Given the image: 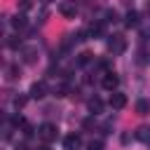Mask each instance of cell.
Instances as JSON below:
<instances>
[{"label":"cell","mask_w":150,"mask_h":150,"mask_svg":"<svg viewBox=\"0 0 150 150\" xmlns=\"http://www.w3.org/2000/svg\"><path fill=\"white\" fill-rule=\"evenodd\" d=\"M124 49H127V38H124V35H110V38H108V52L122 54Z\"/></svg>","instance_id":"cell-1"},{"label":"cell","mask_w":150,"mask_h":150,"mask_svg":"<svg viewBox=\"0 0 150 150\" xmlns=\"http://www.w3.org/2000/svg\"><path fill=\"white\" fill-rule=\"evenodd\" d=\"M38 136L45 141V143H52V141H56V136H59V129H56V124H42L40 129H38Z\"/></svg>","instance_id":"cell-2"},{"label":"cell","mask_w":150,"mask_h":150,"mask_svg":"<svg viewBox=\"0 0 150 150\" xmlns=\"http://www.w3.org/2000/svg\"><path fill=\"white\" fill-rule=\"evenodd\" d=\"M82 148V138L80 134H68L63 138V150H80Z\"/></svg>","instance_id":"cell-3"},{"label":"cell","mask_w":150,"mask_h":150,"mask_svg":"<svg viewBox=\"0 0 150 150\" xmlns=\"http://www.w3.org/2000/svg\"><path fill=\"white\" fill-rule=\"evenodd\" d=\"M101 84H103V89L115 91V89H117V84H120V77H117L115 73H105V75H103V80H101Z\"/></svg>","instance_id":"cell-4"},{"label":"cell","mask_w":150,"mask_h":150,"mask_svg":"<svg viewBox=\"0 0 150 150\" xmlns=\"http://www.w3.org/2000/svg\"><path fill=\"white\" fill-rule=\"evenodd\" d=\"M124 105H127V96H124V94H120V91H112V94H110V108L122 110Z\"/></svg>","instance_id":"cell-5"},{"label":"cell","mask_w":150,"mask_h":150,"mask_svg":"<svg viewBox=\"0 0 150 150\" xmlns=\"http://www.w3.org/2000/svg\"><path fill=\"white\" fill-rule=\"evenodd\" d=\"M59 9H61V14H63L66 19H75V14H77V5H75V0H73V2H63Z\"/></svg>","instance_id":"cell-6"},{"label":"cell","mask_w":150,"mask_h":150,"mask_svg":"<svg viewBox=\"0 0 150 150\" xmlns=\"http://www.w3.org/2000/svg\"><path fill=\"white\" fill-rule=\"evenodd\" d=\"M30 96H33V98H42V96H47V84H45V82H33V87H30Z\"/></svg>","instance_id":"cell-7"},{"label":"cell","mask_w":150,"mask_h":150,"mask_svg":"<svg viewBox=\"0 0 150 150\" xmlns=\"http://www.w3.org/2000/svg\"><path fill=\"white\" fill-rule=\"evenodd\" d=\"M87 108H89V112H91V115H98V112L103 110V101L94 96V98H89V103H87Z\"/></svg>","instance_id":"cell-8"},{"label":"cell","mask_w":150,"mask_h":150,"mask_svg":"<svg viewBox=\"0 0 150 150\" xmlns=\"http://www.w3.org/2000/svg\"><path fill=\"white\" fill-rule=\"evenodd\" d=\"M136 138L143 143H150V127H138L136 129Z\"/></svg>","instance_id":"cell-9"},{"label":"cell","mask_w":150,"mask_h":150,"mask_svg":"<svg viewBox=\"0 0 150 150\" xmlns=\"http://www.w3.org/2000/svg\"><path fill=\"white\" fill-rule=\"evenodd\" d=\"M136 112H138V115H148V112H150V101H145V98L136 101Z\"/></svg>","instance_id":"cell-10"},{"label":"cell","mask_w":150,"mask_h":150,"mask_svg":"<svg viewBox=\"0 0 150 150\" xmlns=\"http://www.w3.org/2000/svg\"><path fill=\"white\" fill-rule=\"evenodd\" d=\"M136 23H138V12H134V9L127 12V16H124V26L131 28V26H136Z\"/></svg>","instance_id":"cell-11"},{"label":"cell","mask_w":150,"mask_h":150,"mask_svg":"<svg viewBox=\"0 0 150 150\" xmlns=\"http://www.w3.org/2000/svg\"><path fill=\"white\" fill-rule=\"evenodd\" d=\"M23 61L26 63H35V49L33 47H26L23 49Z\"/></svg>","instance_id":"cell-12"},{"label":"cell","mask_w":150,"mask_h":150,"mask_svg":"<svg viewBox=\"0 0 150 150\" xmlns=\"http://www.w3.org/2000/svg\"><path fill=\"white\" fill-rule=\"evenodd\" d=\"M89 33H91V38H94V35H103V23H101V21L91 23V26H89Z\"/></svg>","instance_id":"cell-13"},{"label":"cell","mask_w":150,"mask_h":150,"mask_svg":"<svg viewBox=\"0 0 150 150\" xmlns=\"http://www.w3.org/2000/svg\"><path fill=\"white\" fill-rule=\"evenodd\" d=\"M12 26H14V28H23V26H26V19H23L21 14H16V16L12 19Z\"/></svg>","instance_id":"cell-14"},{"label":"cell","mask_w":150,"mask_h":150,"mask_svg":"<svg viewBox=\"0 0 150 150\" xmlns=\"http://www.w3.org/2000/svg\"><path fill=\"white\" fill-rule=\"evenodd\" d=\"M89 61H91V54H89V52H82V54H80V59H77V63H80V66H87Z\"/></svg>","instance_id":"cell-15"},{"label":"cell","mask_w":150,"mask_h":150,"mask_svg":"<svg viewBox=\"0 0 150 150\" xmlns=\"http://www.w3.org/2000/svg\"><path fill=\"white\" fill-rule=\"evenodd\" d=\"M23 105H26V96H16V98H14V108L19 110V108H23Z\"/></svg>","instance_id":"cell-16"},{"label":"cell","mask_w":150,"mask_h":150,"mask_svg":"<svg viewBox=\"0 0 150 150\" xmlns=\"http://www.w3.org/2000/svg\"><path fill=\"white\" fill-rule=\"evenodd\" d=\"M87 150H103V141H91Z\"/></svg>","instance_id":"cell-17"},{"label":"cell","mask_w":150,"mask_h":150,"mask_svg":"<svg viewBox=\"0 0 150 150\" xmlns=\"http://www.w3.org/2000/svg\"><path fill=\"white\" fill-rule=\"evenodd\" d=\"M19 45H21V40H16V38H12V40H9V47H12V49H16Z\"/></svg>","instance_id":"cell-18"},{"label":"cell","mask_w":150,"mask_h":150,"mask_svg":"<svg viewBox=\"0 0 150 150\" xmlns=\"http://www.w3.org/2000/svg\"><path fill=\"white\" fill-rule=\"evenodd\" d=\"M23 134H26V136H30V134H33V127H30V124H28V122H26V124H23Z\"/></svg>","instance_id":"cell-19"},{"label":"cell","mask_w":150,"mask_h":150,"mask_svg":"<svg viewBox=\"0 0 150 150\" xmlns=\"http://www.w3.org/2000/svg\"><path fill=\"white\" fill-rule=\"evenodd\" d=\"M16 73H19V68H16V66H12V68H9V77L14 80V77H16Z\"/></svg>","instance_id":"cell-20"},{"label":"cell","mask_w":150,"mask_h":150,"mask_svg":"<svg viewBox=\"0 0 150 150\" xmlns=\"http://www.w3.org/2000/svg\"><path fill=\"white\" fill-rule=\"evenodd\" d=\"M38 150H49V143H45V145H40Z\"/></svg>","instance_id":"cell-21"},{"label":"cell","mask_w":150,"mask_h":150,"mask_svg":"<svg viewBox=\"0 0 150 150\" xmlns=\"http://www.w3.org/2000/svg\"><path fill=\"white\" fill-rule=\"evenodd\" d=\"M40 2H45V5H47V2H52V0H40Z\"/></svg>","instance_id":"cell-22"},{"label":"cell","mask_w":150,"mask_h":150,"mask_svg":"<svg viewBox=\"0 0 150 150\" xmlns=\"http://www.w3.org/2000/svg\"><path fill=\"white\" fill-rule=\"evenodd\" d=\"M148 145H150V143H148Z\"/></svg>","instance_id":"cell-23"}]
</instances>
